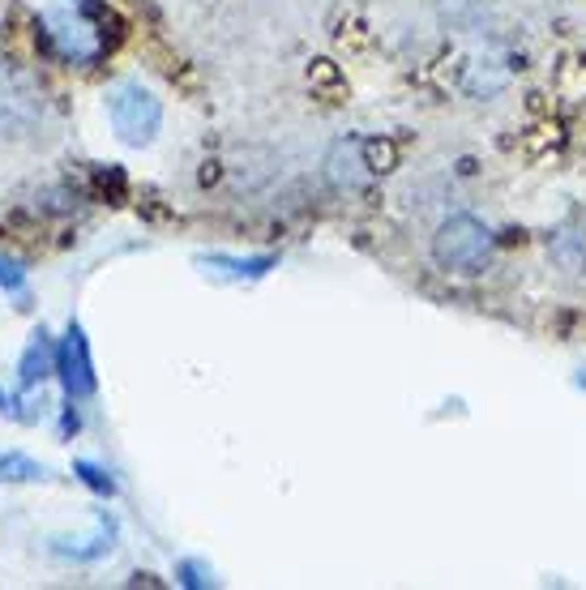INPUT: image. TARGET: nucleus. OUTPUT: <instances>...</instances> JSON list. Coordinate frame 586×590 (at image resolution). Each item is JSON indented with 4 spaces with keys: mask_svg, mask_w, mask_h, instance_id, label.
<instances>
[{
    "mask_svg": "<svg viewBox=\"0 0 586 590\" xmlns=\"http://www.w3.org/2000/svg\"><path fill=\"white\" fill-rule=\"evenodd\" d=\"M364 159H369V172L373 175H390L398 168V146L390 138H369L364 141Z\"/></svg>",
    "mask_w": 586,
    "mask_h": 590,
    "instance_id": "nucleus-7",
    "label": "nucleus"
},
{
    "mask_svg": "<svg viewBox=\"0 0 586 590\" xmlns=\"http://www.w3.org/2000/svg\"><path fill=\"white\" fill-rule=\"evenodd\" d=\"M565 141V129L556 125V120H540L526 138H522V146H526V154H548V150H556Z\"/></svg>",
    "mask_w": 586,
    "mask_h": 590,
    "instance_id": "nucleus-8",
    "label": "nucleus"
},
{
    "mask_svg": "<svg viewBox=\"0 0 586 590\" xmlns=\"http://www.w3.org/2000/svg\"><path fill=\"white\" fill-rule=\"evenodd\" d=\"M107 116H111V129L120 133V141L129 146H146L155 141L159 125H163V111H159V99L150 90H141L134 82L116 86L111 99H107Z\"/></svg>",
    "mask_w": 586,
    "mask_h": 590,
    "instance_id": "nucleus-2",
    "label": "nucleus"
},
{
    "mask_svg": "<svg viewBox=\"0 0 586 590\" xmlns=\"http://www.w3.org/2000/svg\"><path fill=\"white\" fill-rule=\"evenodd\" d=\"M492 248H497L492 232L483 227L480 218H471V214H454L433 236V257L449 275H483L488 261H492Z\"/></svg>",
    "mask_w": 586,
    "mask_h": 590,
    "instance_id": "nucleus-1",
    "label": "nucleus"
},
{
    "mask_svg": "<svg viewBox=\"0 0 586 590\" xmlns=\"http://www.w3.org/2000/svg\"><path fill=\"white\" fill-rule=\"evenodd\" d=\"M330 39H334V47L347 52V56H364V52L373 47V31H369V22H364L355 9H339V13H334Z\"/></svg>",
    "mask_w": 586,
    "mask_h": 590,
    "instance_id": "nucleus-4",
    "label": "nucleus"
},
{
    "mask_svg": "<svg viewBox=\"0 0 586 590\" xmlns=\"http://www.w3.org/2000/svg\"><path fill=\"white\" fill-rule=\"evenodd\" d=\"M39 31H43V22H35L26 9H13L9 22H4V47H9L18 61H26V56H35Z\"/></svg>",
    "mask_w": 586,
    "mask_h": 590,
    "instance_id": "nucleus-5",
    "label": "nucleus"
},
{
    "mask_svg": "<svg viewBox=\"0 0 586 590\" xmlns=\"http://www.w3.org/2000/svg\"><path fill=\"white\" fill-rule=\"evenodd\" d=\"M309 86H312V95H321L326 104H339V99L347 95V82H343V73H339L334 61H312Z\"/></svg>",
    "mask_w": 586,
    "mask_h": 590,
    "instance_id": "nucleus-6",
    "label": "nucleus"
},
{
    "mask_svg": "<svg viewBox=\"0 0 586 590\" xmlns=\"http://www.w3.org/2000/svg\"><path fill=\"white\" fill-rule=\"evenodd\" d=\"M214 180H219V163H206L202 168V184H214Z\"/></svg>",
    "mask_w": 586,
    "mask_h": 590,
    "instance_id": "nucleus-9",
    "label": "nucleus"
},
{
    "mask_svg": "<svg viewBox=\"0 0 586 590\" xmlns=\"http://www.w3.org/2000/svg\"><path fill=\"white\" fill-rule=\"evenodd\" d=\"M326 175L334 189H364L373 172H369V159H364V141L360 138H343L330 146L326 154Z\"/></svg>",
    "mask_w": 586,
    "mask_h": 590,
    "instance_id": "nucleus-3",
    "label": "nucleus"
}]
</instances>
